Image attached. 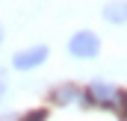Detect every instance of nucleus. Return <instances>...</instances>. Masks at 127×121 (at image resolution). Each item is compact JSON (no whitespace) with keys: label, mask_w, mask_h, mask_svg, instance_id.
I'll use <instances>...</instances> for the list:
<instances>
[{"label":"nucleus","mask_w":127,"mask_h":121,"mask_svg":"<svg viewBox=\"0 0 127 121\" xmlns=\"http://www.w3.org/2000/svg\"><path fill=\"white\" fill-rule=\"evenodd\" d=\"M0 44H3V24H0Z\"/></svg>","instance_id":"6e6552de"},{"label":"nucleus","mask_w":127,"mask_h":121,"mask_svg":"<svg viewBox=\"0 0 127 121\" xmlns=\"http://www.w3.org/2000/svg\"><path fill=\"white\" fill-rule=\"evenodd\" d=\"M100 18L109 24H124L127 21V3H106L100 9Z\"/></svg>","instance_id":"20e7f679"},{"label":"nucleus","mask_w":127,"mask_h":121,"mask_svg":"<svg viewBox=\"0 0 127 121\" xmlns=\"http://www.w3.org/2000/svg\"><path fill=\"white\" fill-rule=\"evenodd\" d=\"M3 94H6V71H0V100H3Z\"/></svg>","instance_id":"0eeeda50"},{"label":"nucleus","mask_w":127,"mask_h":121,"mask_svg":"<svg viewBox=\"0 0 127 121\" xmlns=\"http://www.w3.org/2000/svg\"><path fill=\"white\" fill-rule=\"evenodd\" d=\"M50 97H53L59 106H65V103H71L74 97H80V89H77L74 83H65V86H56V89L50 91Z\"/></svg>","instance_id":"39448f33"},{"label":"nucleus","mask_w":127,"mask_h":121,"mask_svg":"<svg viewBox=\"0 0 127 121\" xmlns=\"http://www.w3.org/2000/svg\"><path fill=\"white\" fill-rule=\"evenodd\" d=\"M47 44H32V47H24V50H18L15 56H12V68L15 71H32V68H38V65H44L47 62Z\"/></svg>","instance_id":"f03ea898"},{"label":"nucleus","mask_w":127,"mask_h":121,"mask_svg":"<svg viewBox=\"0 0 127 121\" xmlns=\"http://www.w3.org/2000/svg\"><path fill=\"white\" fill-rule=\"evenodd\" d=\"M44 118H47L44 109H35V112H30V115H24V121H44Z\"/></svg>","instance_id":"423d86ee"},{"label":"nucleus","mask_w":127,"mask_h":121,"mask_svg":"<svg viewBox=\"0 0 127 121\" xmlns=\"http://www.w3.org/2000/svg\"><path fill=\"white\" fill-rule=\"evenodd\" d=\"M97 50H100V38L92 30L74 32L71 41H68V53L77 56V59H92V56H97Z\"/></svg>","instance_id":"f257e3e1"},{"label":"nucleus","mask_w":127,"mask_h":121,"mask_svg":"<svg viewBox=\"0 0 127 121\" xmlns=\"http://www.w3.org/2000/svg\"><path fill=\"white\" fill-rule=\"evenodd\" d=\"M89 97H92L95 103H103V106H115L118 91L112 89L109 83H103V80H95V83L89 86Z\"/></svg>","instance_id":"7ed1b4c3"}]
</instances>
